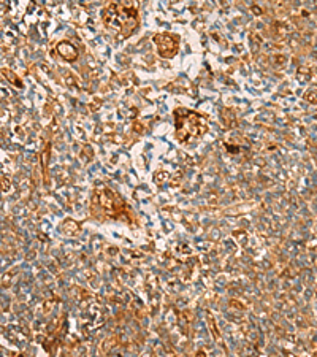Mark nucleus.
Masks as SVG:
<instances>
[{
	"label": "nucleus",
	"instance_id": "nucleus-2",
	"mask_svg": "<svg viewBox=\"0 0 317 357\" xmlns=\"http://www.w3.org/2000/svg\"><path fill=\"white\" fill-rule=\"evenodd\" d=\"M175 135L182 145L198 141L208 131V118L205 114L189 108H176L175 113Z\"/></svg>",
	"mask_w": 317,
	"mask_h": 357
},
{
	"label": "nucleus",
	"instance_id": "nucleus-5",
	"mask_svg": "<svg viewBox=\"0 0 317 357\" xmlns=\"http://www.w3.org/2000/svg\"><path fill=\"white\" fill-rule=\"evenodd\" d=\"M57 53H59L65 61H68V62H75L78 57H80V53H78V49L71 45L70 41H61L59 45H57Z\"/></svg>",
	"mask_w": 317,
	"mask_h": 357
},
{
	"label": "nucleus",
	"instance_id": "nucleus-3",
	"mask_svg": "<svg viewBox=\"0 0 317 357\" xmlns=\"http://www.w3.org/2000/svg\"><path fill=\"white\" fill-rule=\"evenodd\" d=\"M94 203H97L100 208L103 210L105 214L110 218H118L119 213L124 208L122 200L114 194L111 189H103V191H95L94 192Z\"/></svg>",
	"mask_w": 317,
	"mask_h": 357
},
{
	"label": "nucleus",
	"instance_id": "nucleus-4",
	"mask_svg": "<svg viewBox=\"0 0 317 357\" xmlns=\"http://www.w3.org/2000/svg\"><path fill=\"white\" fill-rule=\"evenodd\" d=\"M154 45L157 48V53L164 59H171L178 54L179 49V37L171 32H161L154 35Z\"/></svg>",
	"mask_w": 317,
	"mask_h": 357
},
{
	"label": "nucleus",
	"instance_id": "nucleus-1",
	"mask_svg": "<svg viewBox=\"0 0 317 357\" xmlns=\"http://www.w3.org/2000/svg\"><path fill=\"white\" fill-rule=\"evenodd\" d=\"M102 21L107 31L119 40H125L140 26L137 0H113L102 11Z\"/></svg>",
	"mask_w": 317,
	"mask_h": 357
}]
</instances>
